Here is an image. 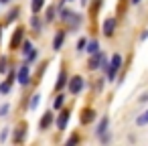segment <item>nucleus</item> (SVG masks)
Listing matches in <instances>:
<instances>
[{
	"label": "nucleus",
	"instance_id": "obj_28",
	"mask_svg": "<svg viewBox=\"0 0 148 146\" xmlns=\"http://www.w3.org/2000/svg\"><path fill=\"white\" fill-rule=\"evenodd\" d=\"M87 43H89V39H87V37H79V39H77V47H75V49L81 53V51H85Z\"/></svg>",
	"mask_w": 148,
	"mask_h": 146
},
{
	"label": "nucleus",
	"instance_id": "obj_6",
	"mask_svg": "<svg viewBox=\"0 0 148 146\" xmlns=\"http://www.w3.org/2000/svg\"><path fill=\"white\" fill-rule=\"evenodd\" d=\"M116 29H118V19L116 16H108L103 23H101V33H103V37H114V33H116Z\"/></svg>",
	"mask_w": 148,
	"mask_h": 146
},
{
	"label": "nucleus",
	"instance_id": "obj_23",
	"mask_svg": "<svg viewBox=\"0 0 148 146\" xmlns=\"http://www.w3.org/2000/svg\"><path fill=\"white\" fill-rule=\"evenodd\" d=\"M43 8H45V0H31V12L33 14H39Z\"/></svg>",
	"mask_w": 148,
	"mask_h": 146
},
{
	"label": "nucleus",
	"instance_id": "obj_15",
	"mask_svg": "<svg viewBox=\"0 0 148 146\" xmlns=\"http://www.w3.org/2000/svg\"><path fill=\"white\" fill-rule=\"evenodd\" d=\"M65 101H67V93H63V91H59L57 95H55V99H53V112L55 110H63L65 108Z\"/></svg>",
	"mask_w": 148,
	"mask_h": 146
},
{
	"label": "nucleus",
	"instance_id": "obj_20",
	"mask_svg": "<svg viewBox=\"0 0 148 146\" xmlns=\"http://www.w3.org/2000/svg\"><path fill=\"white\" fill-rule=\"evenodd\" d=\"M79 142H81V136H79L77 132H73V134H69V138L63 142V146H79Z\"/></svg>",
	"mask_w": 148,
	"mask_h": 146
},
{
	"label": "nucleus",
	"instance_id": "obj_9",
	"mask_svg": "<svg viewBox=\"0 0 148 146\" xmlns=\"http://www.w3.org/2000/svg\"><path fill=\"white\" fill-rule=\"evenodd\" d=\"M103 57H106V53H103V51H99V53H95V55H89L87 69H89V71H97V69L101 67V61H103Z\"/></svg>",
	"mask_w": 148,
	"mask_h": 146
},
{
	"label": "nucleus",
	"instance_id": "obj_5",
	"mask_svg": "<svg viewBox=\"0 0 148 146\" xmlns=\"http://www.w3.org/2000/svg\"><path fill=\"white\" fill-rule=\"evenodd\" d=\"M69 120H71V110H69V108L59 110V114H57V118H55V126H57V130H59V132H65Z\"/></svg>",
	"mask_w": 148,
	"mask_h": 146
},
{
	"label": "nucleus",
	"instance_id": "obj_21",
	"mask_svg": "<svg viewBox=\"0 0 148 146\" xmlns=\"http://www.w3.org/2000/svg\"><path fill=\"white\" fill-rule=\"evenodd\" d=\"M18 16H21V6H12L10 12L6 14V25H8V23H14Z\"/></svg>",
	"mask_w": 148,
	"mask_h": 146
},
{
	"label": "nucleus",
	"instance_id": "obj_7",
	"mask_svg": "<svg viewBox=\"0 0 148 146\" xmlns=\"http://www.w3.org/2000/svg\"><path fill=\"white\" fill-rule=\"evenodd\" d=\"M53 124H55V114H53V108H49V110L41 116V120H39V130H41V132H47Z\"/></svg>",
	"mask_w": 148,
	"mask_h": 146
},
{
	"label": "nucleus",
	"instance_id": "obj_10",
	"mask_svg": "<svg viewBox=\"0 0 148 146\" xmlns=\"http://www.w3.org/2000/svg\"><path fill=\"white\" fill-rule=\"evenodd\" d=\"M27 140V126H16V130H12V144L14 146H21L23 142Z\"/></svg>",
	"mask_w": 148,
	"mask_h": 146
},
{
	"label": "nucleus",
	"instance_id": "obj_35",
	"mask_svg": "<svg viewBox=\"0 0 148 146\" xmlns=\"http://www.w3.org/2000/svg\"><path fill=\"white\" fill-rule=\"evenodd\" d=\"M146 39H148V29H146V31H142V35H140V41H142V43H144Z\"/></svg>",
	"mask_w": 148,
	"mask_h": 146
},
{
	"label": "nucleus",
	"instance_id": "obj_18",
	"mask_svg": "<svg viewBox=\"0 0 148 146\" xmlns=\"http://www.w3.org/2000/svg\"><path fill=\"white\" fill-rule=\"evenodd\" d=\"M39 106H41V93H33V95L29 97V106H27V110H29V112H35Z\"/></svg>",
	"mask_w": 148,
	"mask_h": 146
},
{
	"label": "nucleus",
	"instance_id": "obj_34",
	"mask_svg": "<svg viewBox=\"0 0 148 146\" xmlns=\"http://www.w3.org/2000/svg\"><path fill=\"white\" fill-rule=\"evenodd\" d=\"M138 101H140V104H148V93H142Z\"/></svg>",
	"mask_w": 148,
	"mask_h": 146
},
{
	"label": "nucleus",
	"instance_id": "obj_25",
	"mask_svg": "<svg viewBox=\"0 0 148 146\" xmlns=\"http://www.w3.org/2000/svg\"><path fill=\"white\" fill-rule=\"evenodd\" d=\"M10 89H12V81H8V79H4L2 83H0V93H2V95H6V93H10Z\"/></svg>",
	"mask_w": 148,
	"mask_h": 146
},
{
	"label": "nucleus",
	"instance_id": "obj_40",
	"mask_svg": "<svg viewBox=\"0 0 148 146\" xmlns=\"http://www.w3.org/2000/svg\"><path fill=\"white\" fill-rule=\"evenodd\" d=\"M65 2H73V0H65Z\"/></svg>",
	"mask_w": 148,
	"mask_h": 146
},
{
	"label": "nucleus",
	"instance_id": "obj_33",
	"mask_svg": "<svg viewBox=\"0 0 148 146\" xmlns=\"http://www.w3.org/2000/svg\"><path fill=\"white\" fill-rule=\"evenodd\" d=\"M110 140H112V134H110V132H106L103 136H99V144H103V146L110 144Z\"/></svg>",
	"mask_w": 148,
	"mask_h": 146
},
{
	"label": "nucleus",
	"instance_id": "obj_22",
	"mask_svg": "<svg viewBox=\"0 0 148 146\" xmlns=\"http://www.w3.org/2000/svg\"><path fill=\"white\" fill-rule=\"evenodd\" d=\"M33 49H35V47H33V43H31V41H29V39H25V41H23V45H21V49H18V51H21V55H23V57H25V59H27V55H29V53H31V51H33Z\"/></svg>",
	"mask_w": 148,
	"mask_h": 146
},
{
	"label": "nucleus",
	"instance_id": "obj_31",
	"mask_svg": "<svg viewBox=\"0 0 148 146\" xmlns=\"http://www.w3.org/2000/svg\"><path fill=\"white\" fill-rule=\"evenodd\" d=\"M8 112H10V104H2V106H0V118H6Z\"/></svg>",
	"mask_w": 148,
	"mask_h": 146
},
{
	"label": "nucleus",
	"instance_id": "obj_36",
	"mask_svg": "<svg viewBox=\"0 0 148 146\" xmlns=\"http://www.w3.org/2000/svg\"><path fill=\"white\" fill-rule=\"evenodd\" d=\"M128 2H130V4H132V6H138V4H140V2H142V0H128Z\"/></svg>",
	"mask_w": 148,
	"mask_h": 146
},
{
	"label": "nucleus",
	"instance_id": "obj_32",
	"mask_svg": "<svg viewBox=\"0 0 148 146\" xmlns=\"http://www.w3.org/2000/svg\"><path fill=\"white\" fill-rule=\"evenodd\" d=\"M106 81H108V79H103V77L95 79V85H93V87H95V91H101V89H103V85H106Z\"/></svg>",
	"mask_w": 148,
	"mask_h": 146
},
{
	"label": "nucleus",
	"instance_id": "obj_24",
	"mask_svg": "<svg viewBox=\"0 0 148 146\" xmlns=\"http://www.w3.org/2000/svg\"><path fill=\"white\" fill-rule=\"evenodd\" d=\"M136 126H148V110H144L142 114H138L136 116Z\"/></svg>",
	"mask_w": 148,
	"mask_h": 146
},
{
	"label": "nucleus",
	"instance_id": "obj_14",
	"mask_svg": "<svg viewBox=\"0 0 148 146\" xmlns=\"http://www.w3.org/2000/svg\"><path fill=\"white\" fill-rule=\"evenodd\" d=\"M67 81H69V75H67L65 69H61L59 71V77H57V83H55V91H63L67 87Z\"/></svg>",
	"mask_w": 148,
	"mask_h": 146
},
{
	"label": "nucleus",
	"instance_id": "obj_4",
	"mask_svg": "<svg viewBox=\"0 0 148 146\" xmlns=\"http://www.w3.org/2000/svg\"><path fill=\"white\" fill-rule=\"evenodd\" d=\"M16 81H18V85H23V87H27V85H31V65L25 61V63H21L18 67H16Z\"/></svg>",
	"mask_w": 148,
	"mask_h": 146
},
{
	"label": "nucleus",
	"instance_id": "obj_11",
	"mask_svg": "<svg viewBox=\"0 0 148 146\" xmlns=\"http://www.w3.org/2000/svg\"><path fill=\"white\" fill-rule=\"evenodd\" d=\"M95 118H97V112H95L93 108H85V110H81L79 122H81L83 126H87V124H91V122H93Z\"/></svg>",
	"mask_w": 148,
	"mask_h": 146
},
{
	"label": "nucleus",
	"instance_id": "obj_37",
	"mask_svg": "<svg viewBox=\"0 0 148 146\" xmlns=\"http://www.w3.org/2000/svg\"><path fill=\"white\" fill-rule=\"evenodd\" d=\"M81 2V6H89V0H79Z\"/></svg>",
	"mask_w": 148,
	"mask_h": 146
},
{
	"label": "nucleus",
	"instance_id": "obj_3",
	"mask_svg": "<svg viewBox=\"0 0 148 146\" xmlns=\"http://www.w3.org/2000/svg\"><path fill=\"white\" fill-rule=\"evenodd\" d=\"M85 87H87V81H85L81 75H73V77H69V81H67V93H69V95H79V93H83Z\"/></svg>",
	"mask_w": 148,
	"mask_h": 146
},
{
	"label": "nucleus",
	"instance_id": "obj_12",
	"mask_svg": "<svg viewBox=\"0 0 148 146\" xmlns=\"http://www.w3.org/2000/svg\"><path fill=\"white\" fill-rule=\"evenodd\" d=\"M65 39H67V31L59 29V31L55 33V37H53V51H61V49H63Z\"/></svg>",
	"mask_w": 148,
	"mask_h": 146
},
{
	"label": "nucleus",
	"instance_id": "obj_27",
	"mask_svg": "<svg viewBox=\"0 0 148 146\" xmlns=\"http://www.w3.org/2000/svg\"><path fill=\"white\" fill-rule=\"evenodd\" d=\"M37 59H39V49H33V51L27 55V59H25V61H27L29 65H33V63H37Z\"/></svg>",
	"mask_w": 148,
	"mask_h": 146
},
{
	"label": "nucleus",
	"instance_id": "obj_8",
	"mask_svg": "<svg viewBox=\"0 0 148 146\" xmlns=\"http://www.w3.org/2000/svg\"><path fill=\"white\" fill-rule=\"evenodd\" d=\"M23 41H25V29L18 27V29L12 31V37H10V51H18L21 45H23Z\"/></svg>",
	"mask_w": 148,
	"mask_h": 146
},
{
	"label": "nucleus",
	"instance_id": "obj_39",
	"mask_svg": "<svg viewBox=\"0 0 148 146\" xmlns=\"http://www.w3.org/2000/svg\"><path fill=\"white\" fill-rule=\"evenodd\" d=\"M10 2V0H0V4H8Z\"/></svg>",
	"mask_w": 148,
	"mask_h": 146
},
{
	"label": "nucleus",
	"instance_id": "obj_17",
	"mask_svg": "<svg viewBox=\"0 0 148 146\" xmlns=\"http://www.w3.org/2000/svg\"><path fill=\"white\" fill-rule=\"evenodd\" d=\"M31 29H33L37 35H41V33H43V21H41V16H39V14H33V16H31Z\"/></svg>",
	"mask_w": 148,
	"mask_h": 146
},
{
	"label": "nucleus",
	"instance_id": "obj_38",
	"mask_svg": "<svg viewBox=\"0 0 148 146\" xmlns=\"http://www.w3.org/2000/svg\"><path fill=\"white\" fill-rule=\"evenodd\" d=\"M2 31H4V27H2V25H0V41H2Z\"/></svg>",
	"mask_w": 148,
	"mask_h": 146
},
{
	"label": "nucleus",
	"instance_id": "obj_1",
	"mask_svg": "<svg viewBox=\"0 0 148 146\" xmlns=\"http://www.w3.org/2000/svg\"><path fill=\"white\" fill-rule=\"evenodd\" d=\"M57 19L67 27V31H77L79 27H81V23H83V16H79L77 12H73L71 8H59V14H57Z\"/></svg>",
	"mask_w": 148,
	"mask_h": 146
},
{
	"label": "nucleus",
	"instance_id": "obj_16",
	"mask_svg": "<svg viewBox=\"0 0 148 146\" xmlns=\"http://www.w3.org/2000/svg\"><path fill=\"white\" fill-rule=\"evenodd\" d=\"M57 14H59V10H57L55 4L47 6V8H45V23H55V21H57Z\"/></svg>",
	"mask_w": 148,
	"mask_h": 146
},
{
	"label": "nucleus",
	"instance_id": "obj_26",
	"mask_svg": "<svg viewBox=\"0 0 148 146\" xmlns=\"http://www.w3.org/2000/svg\"><path fill=\"white\" fill-rule=\"evenodd\" d=\"M8 69V57H0V75H6Z\"/></svg>",
	"mask_w": 148,
	"mask_h": 146
},
{
	"label": "nucleus",
	"instance_id": "obj_29",
	"mask_svg": "<svg viewBox=\"0 0 148 146\" xmlns=\"http://www.w3.org/2000/svg\"><path fill=\"white\" fill-rule=\"evenodd\" d=\"M101 6H103V0H93V2H91V14L95 16V14L99 12Z\"/></svg>",
	"mask_w": 148,
	"mask_h": 146
},
{
	"label": "nucleus",
	"instance_id": "obj_13",
	"mask_svg": "<svg viewBox=\"0 0 148 146\" xmlns=\"http://www.w3.org/2000/svg\"><path fill=\"white\" fill-rule=\"evenodd\" d=\"M106 132H110V116H101L99 122H97V126H95V136L97 138L103 136Z\"/></svg>",
	"mask_w": 148,
	"mask_h": 146
},
{
	"label": "nucleus",
	"instance_id": "obj_2",
	"mask_svg": "<svg viewBox=\"0 0 148 146\" xmlns=\"http://www.w3.org/2000/svg\"><path fill=\"white\" fill-rule=\"evenodd\" d=\"M122 67H124V57H122L120 53H114V55L110 57V65H108V71H106V77H108L110 83L116 81V77H118V73L122 71Z\"/></svg>",
	"mask_w": 148,
	"mask_h": 146
},
{
	"label": "nucleus",
	"instance_id": "obj_19",
	"mask_svg": "<svg viewBox=\"0 0 148 146\" xmlns=\"http://www.w3.org/2000/svg\"><path fill=\"white\" fill-rule=\"evenodd\" d=\"M85 51H87V55H95V53H99V51H101V47H99V41H97V39H91V41L87 43Z\"/></svg>",
	"mask_w": 148,
	"mask_h": 146
},
{
	"label": "nucleus",
	"instance_id": "obj_30",
	"mask_svg": "<svg viewBox=\"0 0 148 146\" xmlns=\"http://www.w3.org/2000/svg\"><path fill=\"white\" fill-rule=\"evenodd\" d=\"M10 128H2V130H0V144H2V142H6L8 140V136H10Z\"/></svg>",
	"mask_w": 148,
	"mask_h": 146
}]
</instances>
